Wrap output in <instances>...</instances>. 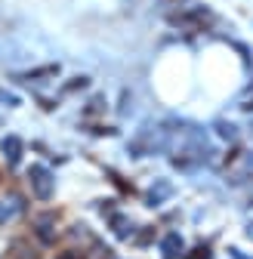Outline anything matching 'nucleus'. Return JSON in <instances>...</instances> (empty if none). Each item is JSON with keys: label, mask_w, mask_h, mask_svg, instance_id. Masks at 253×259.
Returning a JSON list of instances; mask_svg holds the SVG:
<instances>
[{"label": "nucleus", "mask_w": 253, "mask_h": 259, "mask_svg": "<svg viewBox=\"0 0 253 259\" xmlns=\"http://www.w3.org/2000/svg\"><path fill=\"white\" fill-rule=\"evenodd\" d=\"M167 148H170V130L167 126H142L126 142V151L133 157H151V154H161Z\"/></svg>", "instance_id": "nucleus-1"}, {"label": "nucleus", "mask_w": 253, "mask_h": 259, "mask_svg": "<svg viewBox=\"0 0 253 259\" xmlns=\"http://www.w3.org/2000/svg\"><path fill=\"white\" fill-rule=\"evenodd\" d=\"M28 182H31V191H34V198H40V201H50V198H53L56 179H53V173H50L44 164H31V170H28Z\"/></svg>", "instance_id": "nucleus-2"}, {"label": "nucleus", "mask_w": 253, "mask_h": 259, "mask_svg": "<svg viewBox=\"0 0 253 259\" xmlns=\"http://www.w3.org/2000/svg\"><path fill=\"white\" fill-rule=\"evenodd\" d=\"M210 19H213V13H210V10H204V7H195V10H188V13H179V16H173L170 22H173V25H182V28H204Z\"/></svg>", "instance_id": "nucleus-3"}, {"label": "nucleus", "mask_w": 253, "mask_h": 259, "mask_svg": "<svg viewBox=\"0 0 253 259\" xmlns=\"http://www.w3.org/2000/svg\"><path fill=\"white\" fill-rule=\"evenodd\" d=\"M0 151H4V160L10 167H19V160H22V151H25V142L19 136H7L4 142H0Z\"/></svg>", "instance_id": "nucleus-4"}, {"label": "nucleus", "mask_w": 253, "mask_h": 259, "mask_svg": "<svg viewBox=\"0 0 253 259\" xmlns=\"http://www.w3.org/2000/svg\"><path fill=\"white\" fill-rule=\"evenodd\" d=\"M170 194H173V182L170 179H154V185L148 188V207H161L167 198H170Z\"/></svg>", "instance_id": "nucleus-5"}, {"label": "nucleus", "mask_w": 253, "mask_h": 259, "mask_svg": "<svg viewBox=\"0 0 253 259\" xmlns=\"http://www.w3.org/2000/svg\"><path fill=\"white\" fill-rule=\"evenodd\" d=\"M22 210H25V201L19 198V194H7V198L0 201V225H4V222H13Z\"/></svg>", "instance_id": "nucleus-6"}, {"label": "nucleus", "mask_w": 253, "mask_h": 259, "mask_svg": "<svg viewBox=\"0 0 253 259\" xmlns=\"http://www.w3.org/2000/svg\"><path fill=\"white\" fill-rule=\"evenodd\" d=\"M182 247H185L182 235H179V232H170V235L161 241V256H164V259H179V256H182Z\"/></svg>", "instance_id": "nucleus-7"}, {"label": "nucleus", "mask_w": 253, "mask_h": 259, "mask_svg": "<svg viewBox=\"0 0 253 259\" xmlns=\"http://www.w3.org/2000/svg\"><path fill=\"white\" fill-rule=\"evenodd\" d=\"M37 238H40L44 244H53V241H56V216H53V213H44V216L37 219Z\"/></svg>", "instance_id": "nucleus-8"}, {"label": "nucleus", "mask_w": 253, "mask_h": 259, "mask_svg": "<svg viewBox=\"0 0 253 259\" xmlns=\"http://www.w3.org/2000/svg\"><path fill=\"white\" fill-rule=\"evenodd\" d=\"M111 229H114V235L123 241V238H130V235H133V222L126 219L123 213H114V216H111Z\"/></svg>", "instance_id": "nucleus-9"}, {"label": "nucleus", "mask_w": 253, "mask_h": 259, "mask_svg": "<svg viewBox=\"0 0 253 259\" xmlns=\"http://www.w3.org/2000/svg\"><path fill=\"white\" fill-rule=\"evenodd\" d=\"M53 74H59V65H47V68H37V71H28L25 77H28V80H37V77H53Z\"/></svg>", "instance_id": "nucleus-10"}, {"label": "nucleus", "mask_w": 253, "mask_h": 259, "mask_svg": "<svg viewBox=\"0 0 253 259\" xmlns=\"http://www.w3.org/2000/svg\"><path fill=\"white\" fill-rule=\"evenodd\" d=\"M216 133L223 136V139H229V142H232V139L238 136V130H235L232 123H226V120H216Z\"/></svg>", "instance_id": "nucleus-11"}, {"label": "nucleus", "mask_w": 253, "mask_h": 259, "mask_svg": "<svg viewBox=\"0 0 253 259\" xmlns=\"http://www.w3.org/2000/svg\"><path fill=\"white\" fill-rule=\"evenodd\" d=\"M185 259H210V247L207 244H198L192 253H185Z\"/></svg>", "instance_id": "nucleus-12"}, {"label": "nucleus", "mask_w": 253, "mask_h": 259, "mask_svg": "<svg viewBox=\"0 0 253 259\" xmlns=\"http://www.w3.org/2000/svg\"><path fill=\"white\" fill-rule=\"evenodd\" d=\"M148 241H151V229H148L145 235H139V238H136V244H148Z\"/></svg>", "instance_id": "nucleus-13"}, {"label": "nucleus", "mask_w": 253, "mask_h": 259, "mask_svg": "<svg viewBox=\"0 0 253 259\" xmlns=\"http://www.w3.org/2000/svg\"><path fill=\"white\" fill-rule=\"evenodd\" d=\"M229 253H232V259H247V256H244V253H241V250H238V247H232V250H229Z\"/></svg>", "instance_id": "nucleus-14"}, {"label": "nucleus", "mask_w": 253, "mask_h": 259, "mask_svg": "<svg viewBox=\"0 0 253 259\" xmlns=\"http://www.w3.org/2000/svg\"><path fill=\"white\" fill-rule=\"evenodd\" d=\"M56 259H77V256H74V253H59Z\"/></svg>", "instance_id": "nucleus-15"}, {"label": "nucleus", "mask_w": 253, "mask_h": 259, "mask_svg": "<svg viewBox=\"0 0 253 259\" xmlns=\"http://www.w3.org/2000/svg\"><path fill=\"white\" fill-rule=\"evenodd\" d=\"M247 238H253V222H250V225H247Z\"/></svg>", "instance_id": "nucleus-16"}, {"label": "nucleus", "mask_w": 253, "mask_h": 259, "mask_svg": "<svg viewBox=\"0 0 253 259\" xmlns=\"http://www.w3.org/2000/svg\"><path fill=\"white\" fill-rule=\"evenodd\" d=\"M241 108H247V111H253V102H247V105H241Z\"/></svg>", "instance_id": "nucleus-17"}]
</instances>
